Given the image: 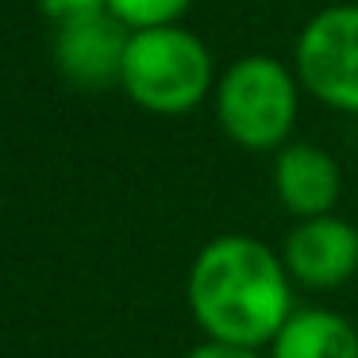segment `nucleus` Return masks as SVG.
Instances as JSON below:
<instances>
[{"label":"nucleus","mask_w":358,"mask_h":358,"mask_svg":"<svg viewBox=\"0 0 358 358\" xmlns=\"http://www.w3.org/2000/svg\"><path fill=\"white\" fill-rule=\"evenodd\" d=\"M193 8V0H108V12L127 24L131 31L143 27H162V24H181V16Z\"/></svg>","instance_id":"1a4fd4ad"},{"label":"nucleus","mask_w":358,"mask_h":358,"mask_svg":"<svg viewBox=\"0 0 358 358\" xmlns=\"http://www.w3.org/2000/svg\"><path fill=\"white\" fill-rule=\"evenodd\" d=\"M278 250L296 289L335 293L358 273V224L335 212L296 220Z\"/></svg>","instance_id":"39448f33"},{"label":"nucleus","mask_w":358,"mask_h":358,"mask_svg":"<svg viewBox=\"0 0 358 358\" xmlns=\"http://www.w3.org/2000/svg\"><path fill=\"white\" fill-rule=\"evenodd\" d=\"M127 39H131V27L120 24L112 12L70 20L55 35V62L73 85H85V89L120 85Z\"/></svg>","instance_id":"0eeeda50"},{"label":"nucleus","mask_w":358,"mask_h":358,"mask_svg":"<svg viewBox=\"0 0 358 358\" xmlns=\"http://www.w3.org/2000/svg\"><path fill=\"white\" fill-rule=\"evenodd\" d=\"M185 358H270L262 347H239V343H216V339H204L189 350Z\"/></svg>","instance_id":"9b49d317"},{"label":"nucleus","mask_w":358,"mask_h":358,"mask_svg":"<svg viewBox=\"0 0 358 358\" xmlns=\"http://www.w3.org/2000/svg\"><path fill=\"white\" fill-rule=\"evenodd\" d=\"M270 358H358V327L335 308H293L266 343Z\"/></svg>","instance_id":"6e6552de"},{"label":"nucleus","mask_w":358,"mask_h":358,"mask_svg":"<svg viewBox=\"0 0 358 358\" xmlns=\"http://www.w3.org/2000/svg\"><path fill=\"white\" fill-rule=\"evenodd\" d=\"M216 78L220 70L208 43L181 24H162L131 31L124 70H120V89L143 112L185 116L204 101H212Z\"/></svg>","instance_id":"7ed1b4c3"},{"label":"nucleus","mask_w":358,"mask_h":358,"mask_svg":"<svg viewBox=\"0 0 358 358\" xmlns=\"http://www.w3.org/2000/svg\"><path fill=\"white\" fill-rule=\"evenodd\" d=\"M39 8L55 27H62L70 20H85V16H96V12H108V0H39Z\"/></svg>","instance_id":"9d476101"},{"label":"nucleus","mask_w":358,"mask_h":358,"mask_svg":"<svg viewBox=\"0 0 358 358\" xmlns=\"http://www.w3.org/2000/svg\"><path fill=\"white\" fill-rule=\"evenodd\" d=\"M293 289L278 247L247 231H224L193 255L185 301L204 339L266 350L296 308Z\"/></svg>","instance_id":"f257e3e1"},{"label":"nucleus","mask_w":358,"mask_h":358,"mask_svg":"<svg viewBox=\"0 0 358 358\" xmlns=\"http://www.w3.org/2000/svg\"><path fill=\"white\" fill-rule=\"evenodd\" d=\"M293 70L324 108L358 116V4H327L304 20L293 43Z\"/></svg>","instance_id":"20e7f679"},{"label":"nucleus","mask_w":358,"mask_h":358,"mask_svg":"<svg viewBox=\"0 0 358 358\" xmlns=\"http://www.w3.org/2000/svg\"><path fill=\"white\" fill-rule=\"evenodd\" d=\"M270 185H273L278 204L293 220L327 216V212L339 208L343 170L327 147L308 143V139H289L285 147L273 150Z\"/></svg>","instance_id":"423d86ee"},{"label":"nucleus","mask_w":358,"mask_h":358,"mask_svg":"<svg viewBox=\"0 0 358 358\" xmlns=\"http://www.w3.org/2000/svg\"><path fill=\"white\" fill-rule=\"evenodd\" d=\"M301 78L278 55H239L212 89V112L227 143L247 155H273L285 147L301 120Z\"/></svg>","instance_id":"f03ea898"}]
</instances>
